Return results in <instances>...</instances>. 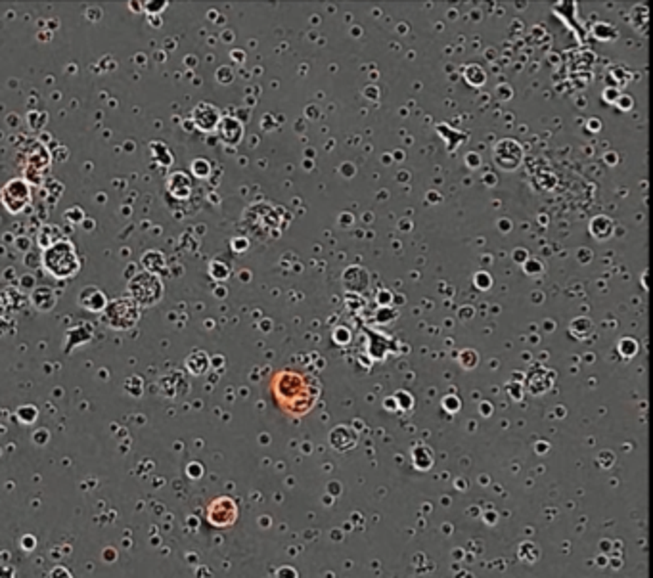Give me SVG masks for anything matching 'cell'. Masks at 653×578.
Instances as JSON below:
<instances>
[{"instance_id":"obj_1","label":"cell","mask_w":653,"mask_h":578,"mask_svg":"<svg viewBox=\"0 0 653 578\" xmlns=\"http://www.w3.org/2000/svg\"><path fill=\"white\" fill-rule=\"evenodd\" d=\"M272 389H274L276 400L280 402V406L286 412L297 414V416L309 412L318 396V389H314L311 382H307L305 377L292 374V372L276 375Z\"/></svg>"},{"instance_id":"obj_2","label":"cell","mask_w":653,"mask_h":578,"mask_svg":"<svg viewBox=\"0 0 653 578\" xmlns=\"http://www.w3.org/2000/svg\"><path fill=\"white\" fill-rule=\"evenodd\" d=\"M44 266L56 278H69L79 270V257L75 247L66 240H60L44 251Z\"/></svg>"},{"instance_id":"obj_3","label":"cell","mask_w":653,"mask_h":578,"mask_svg":"<svg viewBox=\"0 0 653 578\" xmlns=\"http://www.w3.org/2000/svg\"><path fill=\"white\" fill-rule=\"evenodd\" d=\"M128 295L136 305H153L163 295V283L152 272H140L128 283Z\"/></svg>"},{"instance_id":"obj_4","label":"cell","mask_w":653,"mask_h":578,"mask_svg":"<svg viewBox=\"0 0 653 578\" xmlns=\"http://www.w3.org/2000/svg\"><path fill=\"white\" fill-rule=\"evenodd\" d=\"M106 322L115 330H128L140 318V307L130 297H119L106 305Z\"/></svg>"},{"instance_id":"obj_5","label":"cell","mask_w":653,"mask_h":578,"mask_svg":"<svg viewBox=\"0 0 653 578\" xmlns=\"http://www.w3.org/2000/svg\"><path fill=\"white\" fill-rule=\"evenodd\" d=\"M236 517H238V508L234 504V500L226 498V496L213 500L207 508L209 523L215 527H228L236 521Z\"/></svg>"},{"instance_id":"obj_6","label":"cell","mask_w":653,"mask_h":578,"mask_svg":"<svg viewBox=\"0 0 653 578\" xmlns=\"http://www.w3.org/2000/svg\"><path fill=\"white\" fill-rule=\"evenodd\" d=\"M521 148H519V144L512 140H504L500 142L495 149V159L496 163L502 167V169H515V167L521 163Z\"/></svg>"},{"instance_id":"obj_7","label":"cell","mask_w":653,"mask_h":578,"mask_svg":"<svg viewBox=\"0 0 653 578\" xmlns=\"http://www.w3.org/2000/svg\"><path fill=\"white\" fill-rule=\"evenodd\" d=\"M192 119H194L195 127L202 130H213L220 121L219 111L215 110L211 104H205V102L195 105L194 111H192Z\"/></svg>"},{"instance_id":"obj_8","label":"cell","mask_w":653,"mask_h":578,"mask_svg":"<svg viewBox=\"0 0 653 578\" xmlns=\"http://www.w3.org/2000/svg\"><path fill=\"white\" fill-rule=\"evenodd\" d=\"M12 199H18L19 211L24 209V205L27 204V199H29V190H27V186H25L21 180H12V182H8L4 191H2V201H4L6 207L12 204Z\"/></svg>"},{"instance_id":"obj_9","label":"cell","mask_w":653,"mask_h":578,"mask_svg":"<svg viewBox=\"0 0 653 578\" xmlns=\"http://www.w3.org/2000/svg\"><path fill=\"white\" fill-rule=\"evenodd\" d=\"M79 303L85 308H88V310H94V312H98V310H104L106 305H108V301H106V295L96 288L83 289V293L79 295Z\"/></svg>"},{"instance_id":"obj_10","label":"cell","mask_w":653,"mask_h":578,"mask_svg":"<svg viewBox=\"0 0 653 578\" xmlns=\"http://www.w3.org/2000/svg\"><path fill=\"white\" fill-rule=\"evenodd\" d=\"M220 138L228 144H236L242 138V125L232 117H225L219 121Z\"/></svg>"},{"instance_id":"obj_11","label":"cell","mask_w":653,"mask_h":578,"mask_svg":"<svg viewBox=\"0 0 653 578\" xmlns=\"http://www.w3.org/2000/svg\"><path fill=\"white\" fill-rule=\"evenodd\" d=\"M167 188H169V191H171L177 199H184V197L190 196L192 184H190L188 177H186L184 172H175V174H171Z\"/></svg>"},{"instance_id":"obj_12","label":"cell","mask_w":653,"mask_h":578,"mask_svg":"<svg viewBox=\"0 0 653 578\" xmlns=\"http://www.w3.org/2000/svg\"><path fill=\"white\" fill-rule=\"evenodd\" d=\"M207 366H209V358H207V354L202 351L192 352V354L186 358V368H188L194 375L203 374V372L207 369Z\"/></svg>"},{"instance_id":"obj_13","label":"cell","mask_w":653,"mask_h":578,"mask_svg":"<svg viewBox=\"0 0 653 578\" xmlns=\"http://www.w3.org/2000/svg\"><path fill=\"white\" fill-rule=\"evenodd\" d=\"M33 303L41 310H48V308L54 307V295H52V291L48 288H38L33 293Z\"/></svg>"},{"instance_id":"obj_14","label":"cell","mask_w":653,"mask_h":578,"mask_svg":"<svg viewBox=\"0 0 653 578\" xmlns=\"http://www.w3.org/2000/svg\"><path fill=\"white\" fill-rule=\"evenodd\" d=\"M142 263H144V266H146L152 274H158V272L163 270V266H165V261L161 257V253L155 251H148L146 255H144V258H142Z\"/></svg>"},{"instance_id":"obj_15","label":"cell","mask_w":653,"mask_h":578,"mask_svg":"<svg viewBox=\"0 0 653 578\" xmlns=\"http://www.w3.org/2000/svg\"><path fill=\"white\" fill-rule=\"evenodd\" d=\"M192 171H194L195 177H207V174H209V165H207V161L195 159V161H194V165H192Z\"/></svg>"}]
</instances>
